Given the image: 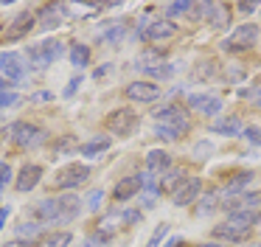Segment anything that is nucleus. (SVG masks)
<instances>
[{
	"mask_svg": "<svg viewBox=\"0 0 261 247\" xmlns=\"http://www.w3.org/2000/svg\"><path fill=\"white\" fill-rule=\"evenodd\" d=\"M34 26H37V17L31 14V11H20L17 17H12V20H9L6 31H3V39H6V42H17V39L29 37Z\"/></svg>",
	"mask_w": 261,
	"mask_h": 247,
	"instance_id": "obj_10",
	"label": "nucleus"
},
{
	"mask_svg": "<svg viewBox=\"0 0 261 247\" xmlns=\"http://www.w3.org/2000/svg\"><path fill=\"white\" fill-rule=\"evenodd\" d=\"M244 138L250 140L253 146H261V127H244Z\"/></svg>",
	"mask_w": 261,
	"mask_h": 247,
	"instance_id": "obj_34",
	"label": "nucleus"
},
{
	"mask_svg": "<svg viewBox=\"0 0 261 247\" xmlns=\"http://www.w3.org/2000/svg\"><path fill=\"white\" fill-rule=\"evenodd\" d=\"M141 191V177H124V180H118L115 183V188H113V200H118V202H124V200H132V196Z\"/></svg>",
	"mask_w": 261,
	"mask_h": 247,
	"instance_id": "obj_18",
	"label": "nucleus"
},
{
	"mask_svg": "<svg viewBox=\"0 0 261 247\" xmlns=\"http://www.w3.org/2000/svg\"><path fill=\"white\" fill-rule=\"evenodd\" d=\"M205 20H211L214 28H227L230 26V9L225 3H208V14Z\"/></svg>",
	"mask_w": 261,
	"mask_h": 247,
	"instance_id": "obj_21",
	"label": "nucleus"
},
{
	"mask_svg": "<svg viewBox=\"0 0 261 247\" xmlns=\"http://www.w3.org/2000/svg\"><path fill=\"white\" fill-rule=\"evenodd\" d=\"M42 233V222H29V225H17V236L23 241H29L31 236H40Z\"/></svg>",
	"mask_w": 261,
	"mask_h": 247,
	"instance_id": "obj_30",
	"label": "nucleus"
},
{
	"mask_svg": "<svg viewBox=\"0 0 261 247\" xmlns=\"http://www.w3.org/2000/svg\"><path fill=\"white\" fill-rule=\"evenodd\" d=\"M135 70L146 73V76L158 84V79H169L171 73H174V67L166 65V59H163V54H160V51L149 48V51H143V54L135 56Z\"/></svg>",
	"mask_w": 261,
	"mask_h": 247,
	"instance_id": "obj_4",
	"label": "nucleus"
},
{
	"mask_svg": "<svg viewBox=\"0 0 261 247\" xmlns=\"http://www.w3.org/2000/svg\"><path fill=\"white\" fill-rule=\"evenodd\" d=\"M34 213L40 216L42 225H45V222L68 225V222H73V219L82 213V196L65 191V194H59V196H51V200L37 202V205H34Z\"/></svg>",
	"mask_w": 261,
	"mask_h": 247,
	"instance_id": "obj_1",
	"label": "nucleus"
},
{
	"mask_svg": "<svg viewBox=\"0 0 261 247\" xmlns=\"http://www.w3.org/2000/svg\"><path fill=\"white\" fill-rule=\"evenodd\" d=\"M154 132H158V138H163V140H177L180 135H174L171 129H163V127H154Z\"/></svg>",
	"mask_w": 261,
	"mask_h": 247,
	"instance_id": "obj_37",
	"label": "nucleus"
},
{
	"mask_svg": "<svg viewBox=\"0 0 261 247\" xmlns=\"http://www.w3.org/2000/svg\"><path fill=\"white\" fill-rule=\"evenodd\" d=\"M0 76L6 82H20L25 76V59L17 51H0Z\"/></svg>",
	"mask_w": 261,
	"mask_h": 247,
	"instance_id": "obj_9",
	"label": "nucleus"
},
{
	"mask_svg": "<svg viewBox=\"0 0 261 247\" xmlns=\"http://www.w3.org/2000/svg\"><path fill=\"white\" fill-rule=\"evenodd\" d=\"M51 98V93H34V101H48Z\"/></svg>",
	"mask_w": 261,
	"mask_h": 247,
	"instance_id": "obj_44",
	"label": "nucleus"
},
{
	"mask_svg": "<svg viewBox=\"0 0 261 247\" xmlns=\"http://www.w3.org/2000/svg\"><path fill=\"white\" fill-rule=\"evenodd\" d=\"M182 180H186V171H182V168H177V171H169V174L163 177V183H160V188L169 191V194H174L177 185H180Z\"/></svg>",
	"mask_w": 261,
	"mask_h": 247,
	"instance_id": "obj_28",
	"label": "nucleus"
},
{
	"mask_svg": "<svg viewBox=\"0 0 261 247\" xmlns=\"http://www.w3.org/2000/svg\"><path fill=\"white\" fill-rule=\"evenodd\" d=\"M214 132L233 138V135H242V132H244V127H242V121H239L236 115H225V118H219V121L214 124Z\"/></svg>",
	"mask_w": 261,
	"mask_h": 247,
	"instance_id": "obj_22",
	"label": "nucleus"
},
{
	"mask_svg": "<svg viewBox=\"0 0 261 247\" xmlns=\"http://www.w3.org/2000/svg\"><path fill=\"white\" fill-rule=\"evenodd\" d=\"M152 118H154V124H158V127L171 129V132L180 135V138L188 132V129H191V118H188V112L182 110V107H177V104L154 107V110H152Z\"/></svg>",
	"mask_w": 261,
	"mask_h": 247,
	"instance_id": "obj_2",
	"label": "nucleus"
},
{
	"mask_svg": "<svg viewBox=\"0 0 261 247\" xmlns=\"http://www.w3.org/2000/svg\"><path fill=\"white\" fill-rule=\"evenodd\" d=\"M104 202V191L101 188H93L90 194H87V211H98Z\"/></svg>",
	"mask_w": 261,
	"mask_h": 247,
	"instance_id": "obj_32",
	"label": "nucleus"
},
{
	"mask_svg": "<svg viewBox=\"0 0 261 247\" xmlns=\"http://www.w3.org/2000/svg\"><path fill=\"white\" fill-rule=\"evenodd\" d=\"M87 177H90V166H85V163H68L65 168L57 171V177L51 180V185L54 188L70 191V188H76V185L87 183Z\"/></svg>",
	"mask_w": 261,
	"mask_h": 247,
	"instance_id": "obj_7",
	"label": "nucleus"
},
{
	"mask_svg": "<svg viewBox=\"0 0 261 247\" xmlns=\"http://www.w3.org/2000/svg\"><path fill=\"white\" fill-rule=\"evenodd\" d=\"M214 236H219L222 241H233V244H239V241H244L250 236V228H242V225H233V222H222L214 228Z\"/></svg>",
	"mask_w": 261,
	"mask_h": 247,
	"instance_id": "obj_17",
	"label": "nucleus"
},
{
	"mask_svg": "<svg viewBox=\"0 0 261 247\" xmlns=\"http://www.w3.org/2000/svg\"><path fill=\"white\" fill-rule=\"evenodd\" d=\"M177 34V22L171 20H149V26L141 31V37L146 39V42H163V39H171Z\"/></svg>",
	"mask_w": 261,
	"mask_h": 247,
	"instance_id": "obj_13",
	"label": "nucleus"
},
{
	"mask_svg": "<svg viewBox=\"0 0 261 247\" xmlns=\"http://www.w3.org/2000/svg\"><path fill=\"white\" fill-rule=\"evenodd\" d=\"M110 149V138H93V140H87L85 146H82V155L85 157H96V155H101V152H107Z\"/></svg>",
	"mask_w": 261,
	"mask_h": 247,
	"instance_id": "obj_27",
	"label": "nucleus"
},
{
	"mask_svg": "<svg viewBox=\"0 0 261 247\" xmlns=\"http://www.w3.org/2000/svg\"><path fill=\"white\" fill-rule=\"evenodd\" d=\"M227 222L233 225H242V228H250L261 222V213L258 211H250V208H236V211H227Z\"/></svg>",
	"mask_w": 261,
	"mask_h": 247,
	"instance_id": "obj_20",
	"label": "nucleus"
},
{
	"mask_svg": "<svg viewBox=\"0 0 261 247\" xmlns=\"http://www.w3.org/2000/svg\"><path fill=\"white\" fill-rule=\"evenodd\" d=\"M191 9H194V3H188V0H180V3H169V6H166V20L174 22V17L186 14V11H191Z\"/></svg>",
	"mask_w": 261,
	"mask_h": 247,
	"instance_id": "obj_29",
	"label": "nucleus"
},
{
	"mask_svg": "<svg viewBox=\"0 0 261 247\" xmlns=\"http://www.w3.org/2000/svg\"><path fill=\"white\" fill-rule=\"evenodd\" d=\"M199 191H202V180L199 177H186L180 185H177L174 194H171V202H174L177 208H186L199 196Z\"/></svg>",
	"mask_w": 261,
	"mask_h": 247,
	"instance_id": "obj_11",
	"label": "nucleus"
},
{
	"mask_svg": "<svg viewBox=\"0 0 261 247\" xmlns=\"http://www.w3.org/2000/svg\"><path fill=\"white\" fill-rule=\"evenodd\" d=\"M31 244H34V241H23V239H20V241H6L3 247H31Z\"/></svg>",
	"mask_w": 261,
	"mask_h": 247,
	"instance_id": "obj_39",
	"label": "nucleus"
},
{
	"mask_svg": "<svg viewBox=\"0 0 261 247\" xmlns=\"http://www.w3.org/2000/svg\"><path fill=\"white\" fill-rule=\"evenodd\" d=\"M9 87H12V82H6V79L0 76V93H9Z\"/></svg>",
	"mask_w": 261,
	"mask_h": 247,
	"instance_id": "obj_43",
	"label": "nucleus"
},
{
	"mask_svg": "<svg viewBox=\"0 0 261 247\" xmlns=\"http://www.w3.org/2000/svg\"><path fill=\"white\" fill-rule=\"evenodd\" d=\"M239 11H242V14H250V11H255V3H239Z\"/></svg>",
	"mask_w": 261,
	"mask_h": 247,
	"instance_id": "obj_40",
	"label": "nucleus"
},
{
	"mask_svg": "<svg viewBox=\"0 0 261 247\" xmlns=\"http://www.w3.org/2000/svg\"><path fill=\"white\" fill-rule=\"evenodd\" d=\"M0 194H3V185H0Z\"/></svg>",
	"mask_w": 261,
	"mask_h": 247,
	"instance_id": "obj_47",
	"label": "nucleus"
},
{
	"mask_svg": "<svg viewBox=\"0 0 261 247\" xmlns=\"http://www.w3.org/2000/svg\"><path fill=\"white\" fill-rule=\"evenodd\" d=\"M98 37H101V42L115 45V42H121V39L126 37V26H124V22H113V26H110V28H104V31L98 34Z\"/></svg>",
	"mask_w": 261,
	"mask_h": 247,
	"instance_id": "obj_26",
	"label": "nucleus"
},
{
	"mask_svg": "<svg viewBox=\"0 0 261 247\" xmlns=\"http://www.w3.org/2000/svg\"><path fill=\"white\" fill-rule=\"evenodd\" d=\"M205 152H211V143H208V140H202V143H197V157H208Z\"/></svg>",
	"mask_w": 261,
	"mask_h": 247,
	"instance_id": "obj_38",
	"label": "nucleus"
},
{
	"mask_svg": "<svg viewBox=\"0 0 261 247\" xmlns=\"http://www.w3.org/2000/svg\"><path fill=\"white\" fill-rule=\"evenodd\" d=\"M255 42H258V26H255V22H244V26H239L236 31L222 42V48L230 51V54H239V51L253 48Z\"/></svg>",
	"mask_w": 261,
	"mask_h": 247,
	"instance_id": "obj_8",
	"label": "nucleus"
},
{
	"mask_svg": "<svg viewBox=\"0 0 261 247\" xmlns=\"http://www.w3.org/2000/svg\"><path fill=\"white\" fill-rule=\"evenodd\" d=\"M9 219V208H0V230H3V225H6Z\"/></svg>",
	"mask_w": 261,
	"mask_h": 247,
	"instance_id": "obj_42",
	"label": "nucleus"
},
{
	"mask_svg": "<svg viewBox=\"0 0 261 247\" xmlns=\"http://www.w3.org/2000/svg\"><path fill=\"white\" fill-rule=\"evenodd\" d=\"M65 17H68V9L65 6H45V9L37 14V26L42 28V31H51V28H59L65 22Z\"/></svg>",
	"mask_w": 261,
	"mask_h": 247,
	"instance_id": "obj_15",
	"label": "nucleus"
},
{
	"mask_svg": "<svg viewBox=\"0 0 261 247\" xmlns=\"http://www.w3.org/2000/svg\"><path fill=\"white\" fill-rule=\"evenodd\" d=\"M247 247H261V241H255V244H247Z\"/></svg>",
	"mask_w": 261,
	"mask_h": 247,
	"instance_id": "obj_46",
	"label": "nucleus"
},
{
	"mask_svg": "<svg viewBox=\"0 0 261 247\" xmlns=\"http://www.w3.org/2000/svg\"><path fill=\"white\" fill-rule=\"evenodd\" d=\"M20 101V95L17 93H12V90H9V93H0V110H6V107H14Z\"/></svg>",
	"mask_w": 261,
	"mask_h": 247,
	"instance_id": "obj_36",
	"label": "nucleus"
},
{
	"mask_svg": "<svg viewBox=\"0 0 261 247\" xmlns=\"http://www.w3.org/2000/svg\"><path fill=\"white\" fill-rule=\"evenodd\" d=\"M12 180H14V171H12V166L0 160V185H9Z\"/></svg>",
	"mask_w": 261,
	"mask_h": 247,
	"instance_id": "obj_35",
	"label": "nucleus"
},
{
	"mask_svg": "<svg viewBox=\"0 0 261 247\" xmlns=\"http://www.w3.org/2000/svg\"><path fill=\"white\" fill-rule=\"evenodd\" d=\"M104 127L107 132L118 135V138H126L138 129V112L129 110V107H121V110H113L107 118H104Z\"/></svg>",
	"mask_w": 261,
	"mask_h": 247,
	"instance_id": "obj_5",
	"label": "nucleus"
},
{
	"mask_svg": "<svg viewBox=\"0 0 261 247\" xmlns=\"http://www.w3.org/2000/svg\"><path fill=\"white\" fill-rule=\"evenodd\" d=\"M6 138L14 146H20V149H34V146H40L45 140V132L31 121H14L6 127Z\"/></svg>",
	"mask_w": 261,
	"mask_h": 247,
	"instance_id": "obj_3",
	"label": "nucleus"
},
{
	"mask_svg": "<svg viewBox=\"0 0 261 247\" xmlns=\"http://www.w3.org/2000/svg\"><path fill=\"white\" fill-rule=\"evenodd\" d=\"M70 241H73V236H70L68 230H57V233L42 236V244L40 247H70Z\"/></svg>",
	"mask_w": 261,
	"mask_h": 247,
	"instance_id": "obj_25",
	"label": "nucleus"
},
{
	"mask_svg": "<svg viewBox=\"0 0 261 247\" xmlns=\"http://www.w3.org/2000/svg\"><path fill=\"white\" fill-rule=\"evenodd\" d=\"M239 98H247V101H253L255 107H261V84L258 87H242L239 90Z\"/></svg>",
	"mask_w": 261,
	"mask_h": 247,
	"instance_id": "obj_31",
	"label": "nucleus"
},
{
	"mask_svg": "<svg viewBox=\"0 0 261 247\" xmlns=\"http://www.w3.org/2000/svg\"><path fill=\"white\" fill-rule=\"evenodd\" d=\"M70 65L73 67H87V62H90V48L87 45H82V42H76V45H70Z\"/></svg>",
	"mask_w": 261,
	"mask_h": 247,
	"instance_id": "obj_24",
	"label": "nucleus"
},
{
	"mask_svg": "<svg viewBox=\"0 0 261 247\" xmlns=\"http://www.w3.org/2000/svg\"><path fill=\"white\" fill-rule=\"evenodd\" d=\"M166 233H169V225H160V228L154 230L152 236H149V244H146V247H160V241L166 239Z\"/></svg>",
	"mask_w": 261,
	"mask_h": 247,
	"instance_id": "obj_33",
	"label": "nucleus"
},
{
	"mask_svg": "<svg viewBox=\"0 0 261 247\" xmlns=\"http://www.w3.org/2000/svg\"><path fill=\"white\" fill-rule=\"evenodd\" d=\"M79 82H82V79H73V82L68 84V90H65V95H73V93H76V87H79Z\"/></svg>",
	"mask_w": 261,
	"mask_h": 247,
	"instance_id": "obj_41",
	"label": "nucleus"
},
{
	"mask_svg": "<svg viewBox=\"0 0 261 247\" xmlns=\"http://www.w3.org/2000/svg\"><path fill=\"white\" fill-rule=\"evenodd\" d=\"M29 56L37 67H48L65 56V42H59V39H42V42L29 48Z\"/></svg>",
	"mask_w": 261,
	"mask_h": 247,
	"instance_id": "obj_6",
	"label": "nucleus"
},
{
	"mask_svg": "<svg viewBox=\"0 0 261 247\" xmlns=\"http://www.w3.org/2000/svg\"><path fill=\"white\" fill-rule=\"evenodd\" d=\"M253 177H255L253 171H236V174H233V177L225 183V194H242V191L247 188L250 183H253Z\"/></svg>",
	"mask_w": 261,
	"mask_h": 247,
	"instance_id": "obj_23",
	"label": "nucleus"
},
{
	"mask_svg": "<svg viewBox=\"0 0 261 247\" xmlns=\"http://www.w3.org/2000/svg\"><path fill=\"white\" fill-rule=\"evenodd\" d=\"M199 247H230V244H216V241H205V244H199Z\"/></svg>",
	"mask_w": 261,
	"mask_h": 247,
	"instance_id": "obj_45",
	"label": "nucleus"
},
{
	"mask_svg": "<svg viewBox=\"0 0 261 247\" xmlns=\"http://www.w3.org/2000/svg\"><path fill=\"white\" fill-rule=\"evenodd\" d=\"M126 98H132V101H141V104H152V101H158L160 98V87L154 82H129L126 84Z\"/></svg>",
	"mask_w": 261,
	"mask_h": 247,
	"instance_id": "obj_12",
	"label": "nucleus"
},
{
	"mask_svg": "<svg viewBox=\"0 0 261 247\" xmlns=\"http://www.w3.org/2000/svg\"><path fill=\"white\" fill-rule=\"evenodd\" d=\"M166 168H171V155H169V152H163V149H152V152H149V155H146V171L158 177L160 171H166Z\"/></svg>",
	"mask_w": 261,
	"mask_h": 247,
	"instance_id": "obj_19",
	"label": "nucleus"
},
{
	"mask_svg": "<svg viewBox=\"0 0 261 247\" xmlns=\"http://www.w3.org/2000/svg\"><path fill=\"white\" fill-rule=\"evenodd\" d=\"M188 107H191V110H199L202 115H219L222 112V98L205 95V93H194V95H188Z\"/></svg>",
	"mask_w": 261,
	"mask_h": 247,
	"instance_id": "obj_16",
	"label": "nucleus"
},
{
	"mask_svg": "<svg viewBox=\"0 0 261 247\" xmlns=\"http://www.w3.org/2000/svg\"><path fill=\"white\" fill-rule=\"evenodd\" d=\"M40 180H42V166H37V163H25V166L20 168V174L14 177V188L25 194V191L37 188Z\"/></svg>",
	"mask_w": 261,
	"mask_h": 247,
	"instance_id": "obj_14",
	"label": "nucleus"
}]
</instances>
